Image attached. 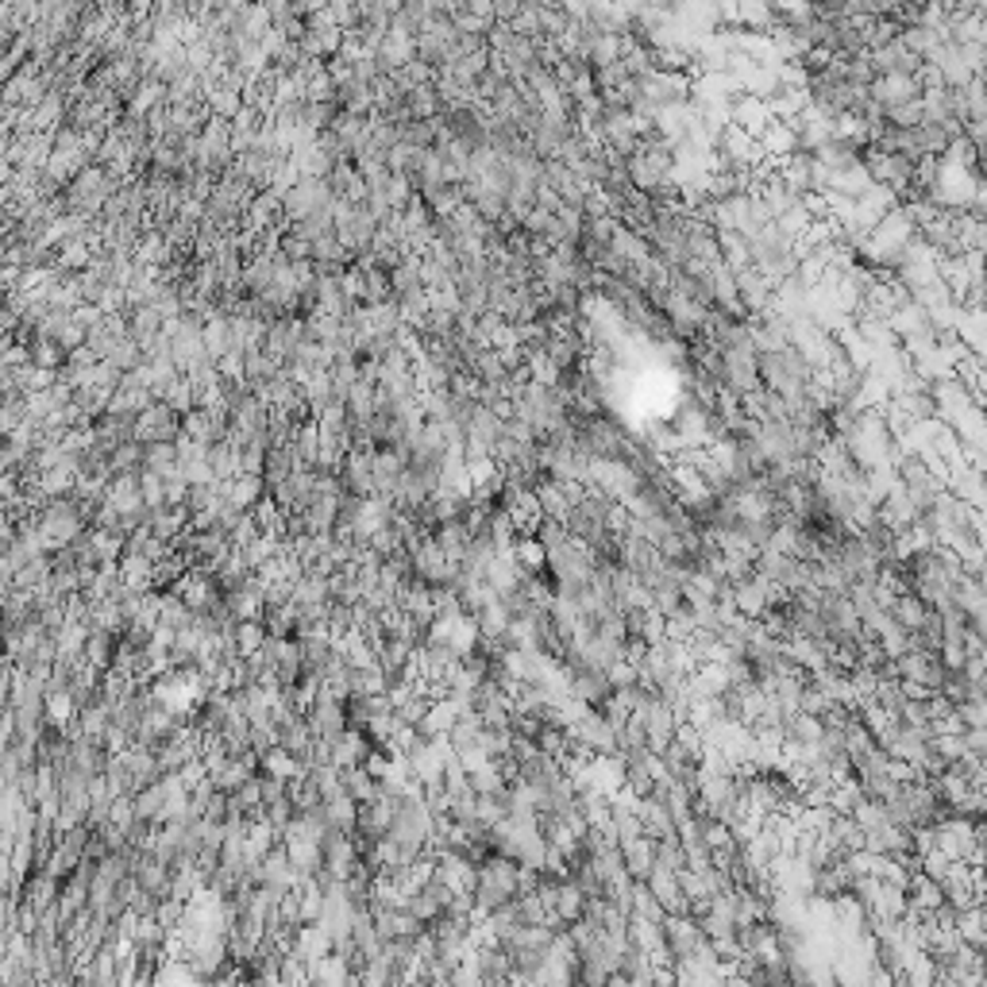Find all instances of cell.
<instances>
[{
	"mask_svg": "<svg viewBox=\"0 0 987 987\" xmlns=\"http://www.w3.org/2000/svg\"><path fill=\"white\" fill-rule=\"evenodd\" d=\"M953 930H956V937L972 948V953L987 956V895H979L976 902H968V907L956 914Z\"/></svg>",
	"mask_w": 987,
	"mask_h": 987,
	"instance_id": "6da1fadb",
	"label": "cell"
}]
</instances>
